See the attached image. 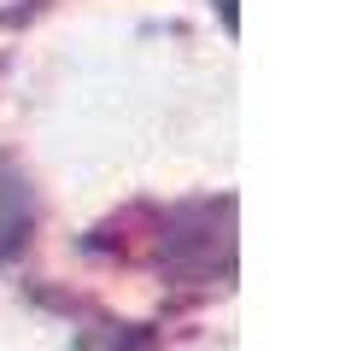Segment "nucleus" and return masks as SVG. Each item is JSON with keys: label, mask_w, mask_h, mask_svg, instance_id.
Here are the masks:
<instances>
[{"label": "nucleus", "mask_w": 363, "mask_h": 351, "mask_svg": "<svg viewBox=\"0 0 363 351\" xmlns=\"http://www.w3.org/2000/svg\"><path fill=\"white\" fill-rule=\"evenodd\" d=\"M30 228H35V194H30V182L0 158V264L30 240Z\"/></svg>", "instance_id": "f257e3e1"}, {"label": "nucleus", "mask_w": 363, "mask_h": 351, "mask_svg": "<svg viewBox=\"0 0 363 351\" xmlns=\"http://www.w3.org/2000/svg\"><path fill=\"white\" fill-rule=\"evenodd\" d=\"M217 12H223V23H235V0H217Z\"/></svg>", "instance_id": "f03ea898"}]
</instances>
